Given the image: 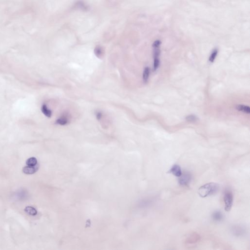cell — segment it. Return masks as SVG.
I'll return each mask as SVG.
<instances>
[{
    "instance_id": "cell-1",
    "label": "cell",
    "mask_w": 250,
    "mask_h": 250,
    "mask_svg": "<svg viewBox=\"0 0 250 250\" xmlns=\"http://www.w3.org/2000/svg\"><path fill=\"white\" fill-rule=\"evenodd\" d=\"M219 189L218 184L213 182L205 184L198 189V194L202 198L212 196L218 193Z\"/></svg>"
},
{
    "instance_id": "cell-2",
    "label": "cell",
    "mask_w": 250,
    "mask_h": 250,
    "mask_svg": "<svg viewBox=\"0 0 250 250\" xmlns=\"http://www.w3.org/2000/svg\"><path fill=\"white\" fill-rule=\"evenodd\" d=\"M223 199L225 204V211H229L231 210L233 204V193L231 191L227 189L224 193Z\"/></svg>"
},
{
    "instance_id": "cell-3",
    "label": "cell",
    "mask_w": 250,
    "mask_h": 250,
    "mask_svg": "<svg viewBox=\"0 0 250 250\" xmlns=\"http://www.w3.org/2000/svg\"><path fill=\"white\" fill-rule=\"evenodd\" d=\"M191 180V174L189 172H185L179 177L178 183L182 186H187Z\"/></svg>"
},
{
    "instance_id": "cell-4",
    "label": "cell",
    "mask_w": 250,
    "mask_h": 250,
    "mask_svg": "<svg viewBox=\"0 0 250 250\" xmlns=\"http://www.w3.org/2000/svg\"><path fill=\"white\" fill-rule=\"evenodd\" d=\"M200 236L196 233H191L187 235L185 238V243L188 244H194L200 240Z\"/></svg>"
},
{
    "instance_id": "cell-5",
    "label": "cell",
    "mask_w": 250,
    "mask_h": 250,
    "mask_svg": "<svg viewBox=\"0 0 250 250\" xmlns=\"http://www.w3.org/2000/svg\"><path fill=\"white\" fill-rule=\"evenodd\" d=\"M168 172L177 177H180L182 174V170L180 166L176 164L174 165Z\"/></svg>"
},
{
    "instance_id": "cell-6",
    "label": "cell",
    "mask_w": 250,
    "mask_h": 250,
    "mask_svg": "<svg viewBox=\"0 0 250 250\" xmlns=\"http://www.w3.org/2000/svg\"><path fill=\"white\" fill-rule=\"evenodd\" d=\"M38 169V166L36 165L35 166H26L23 169V173L27 174H35Z\"/></svg>"
},
{
    "instance_id": "cell-7",
    "label": "cell",
    "mask_w": 250,
    "mask_h": 250,
    "mask_svg": "<svg viewBox=\"0 0 250 250\" xmlns=\"http://www.w3.org/2000/svg\"><path fill=\"white\" fill-rule=\"evenodd\" d=\"M232 231L233 235L237 236H242L245 233V230L239 226H234L232 229Z\"/></svg>"
},
{
    "instance_id": "cell-8",
    "label": "cell",
    "mask_w": 250,
    "mask_h": 250,
    "mask_svg": "<svg viewBox=\"0 0 250 250\" xmlns=\"http://www.w3.org/2000/svg\"><path fill=\"white\" fill-rule=\"evenodd\" d=\"M211 218L215 222H220L223 218V215L220 211H216L212 213Z\"/></svg>"
},
{
    "instance_id": "cell-9",
    "label": "cell",
    "mask_w": 250,
    "mask_h": 250,
    "mask_svg": "<svg viewBox=\"0 0 250 250\" xmlns=\"http://www.w3.org/2000/svg\"><path fill=\"white\" fill-rule=\"evenodd\" d=\"M236 108L238 111L243 112L245 114H249L250 113V107L249 106L243 105H238L236 106Z\"/></svg>"
},
{
    "instance_id": "cell-10",
    "label": "cell",
    "mask_w": 250,
    "mask_h": 250,
    "mask_svg": "<svg viewBox=\"0 0 250 250\" xmlns=\"http://www.w3.org/2000/svg\"><path fill=\"white\" fill-rule=\"evenodd\" d=\"M149 74H150V68L149 67H145L143 73V80L144 83H147L148 82Z\"/></svg>"
},
{
    "instance_id": "cell-11",
    "label": "cell",
    "mask_w": 250,
    "mask_h": 250,
    "mask_svg": "<svg viewBox=\"0 0 250 250\" xmlns=\"http://www.w3.org/2000/svg\"><path fill=\"white\" fill-rule=\"evenodd\" d=\"M25 213H27L28 214H30V216H35L37 213V211L33 207L31 206H27L24 209Z\"/></svg>"
},
{
    "instance_id": "cell-12",
    "label": "cell",
    "mask_w": 250,
    "mask_h": 250,
    "mask_svg": "<svg viewBox=\"0 0 250 250\" xmlns=\"http://www.w3.org/2000/svg\"><path fill=\"white\" fill-rule=\"evenodd\" d=\"M68 122L69 121L68 118H67V117L65 116L61 117L60 118H58L56 121V124L61 126H64L67 124Z\"/></svg>"
},
{
    "instance_id": "cell-13",
    "label": "cell",
    "mask_w": 250,
    "mask_h": 250,
    "mask_svg": "<svg viewBox=\"0 0 250 250\" xmlns=\"http://www.w3.org/2000/svg\"><path fill=\"white\" fill-rule=\"evenodd\" d=\"M42 112L44 115H45V116L48 117H51L52 115V112L51 110H50V109H48V107H47V106L45 105H43L42 106V108H41Z\"/></svg>"
},
{
    "instance_id": "cell-14",
    "label": "cell",
    "mask_w": 250,
    "mask_h": 250,
    "mask_svg": "<svg viewBox=\"0 0 250 250\" xmlns=\"http://www.w3.org/2000/svg\"><path fill=\"white\" fill-rule=\"evenodd\" d=\"M94 54L97 57L101 58L104 54L103 48L100 46H97L94 49Z\"/></svg>"
},
{
    "instance_id": "cell-15",
    "label": "cell",
    "mask_w": 250,
    "mask_h": 250,
    "mask_svg": "<svg viewBox=\"0 0 250 250\" xmlns=\"http://www.w3.org/2000/svg\"><path fill=\"white\" fill-rule=\"evenodd\" d=\"M26 164L29 166H35L37 165V160L35 157H31L27 160Z\"/></svg>"
},
{
    "instance_id": "cell-16",
    "label": "cell",
    "mask_w": 250,
    "mask_h": 250,
    "mask_svg": "<svg viewBox=\"0 0 250 250\" xmlns=\"http://www.w3.org/2000/svg\"><path fill=\"white\" fill-rule=\"evenodd\" d=\"M218 54V50L217 48H216V49H214V50H213V52H212V53H211V54L210 55L209 59V62L211 63L213 62L214 60H215V59L216 58V56H217Z\"/></svg>"
},
{
    "instance_id": "cell-17",
    "label": "cell",
    "mask_w": 250,
    "mask_h": 250,
    "mask_svg": "<svg viewBox=\"0 0 250 250\" xmlns=\"http://www.w3.org/2000/svg\"><path fill=\"white\" fill-rule=\"evenodd\" d=\"M186 119L187 121L191 122V123H194V122L197 121L198 119L196 115L191 114V115L187 116L186 117Z\"/></svg>"
},
{
    "instance_id": "cell-18",
    "label": "cell",
    "mask_w": 250,
    "mask_h": 250,
    "mask_svg": "<svg viewBox=\"0 0 250 250\" xmlns=\"http://www.w3.org/2000/svg\"><path fill=\"white\" fill-rule=\"evenodd\" d=\"M160 61L159 58H154V71H156L160 65Z\"/></svg>"
},
{
    "instance_id": "cell-19",
    "label": "cell",
    "mask_w": 250,
    "mask_h": 250,
    "mask_svg": "<svg viewBox=\"0 0 250 250\" xmlns=\"http://www.w3.org/2000/svg\"><path fill=\"white\" fill-rule=\"evenodd\" d=\"M161 44V42L160 40L156 41L152 45V47L154 48H159V47H160Z\"/></svg>"
},
{
    "instance_id": "cell-20",
    "label": "cell",
    "mask_w": 250,
    "mask_h": 250,
    "mask_svg": "<svg viewBox=\"0 0 250 250\" xmlns=\"http://www.w3.org/2000/svg\"><path fill=\"white\" fill-rule=\"evenodd\" d=\"M103 116V114L101 112H97L96 114V117L97 119L98 120H100L102 119Z\"/></svg>"
}]
</instances>
